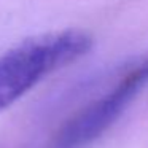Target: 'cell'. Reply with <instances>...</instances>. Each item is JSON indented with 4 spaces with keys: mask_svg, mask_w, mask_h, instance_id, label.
Segmentation results:
<instances>
[{
    "mask_svg": "<svg viewBox=\"0 0 148 148\" xmlns=\"http://www.w3.org/2000/svg\"><path fill=\"white\" fill-rule=\"evenodd\" d=\"M92 40L81 30H59L24 40L0 56V112L48 75L89 51Z\"/></svg>",
    "mask_w": 148,
    "mask_h": 148,
    "instance_id": "obj_1",
    "label": "cell"
},
{
    "mask_svg": "<svg viewBox=\"0 0 148 148\" xmlns=\"http://www.w3.org/2000/svg\"><path fill=\"white\" fill-rule=\"evenodd\" d=\"M148 86V56L129 62L99 96L69 116L51 137L49 148H84L102 137Z\"/></svg>",
    "mask_w": 148,
    "mask_h": 148,
    "instance_id": "obj_2",
    "label": "cell"
}]
</instances>
